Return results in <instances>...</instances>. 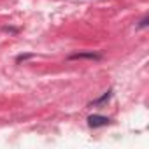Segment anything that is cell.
<instances>
[{
	"instance_id": "obj_1",
	"label": "cell",
	"mask_w": 149,
	"mask_h": 149,
	"mask_svg": "<svg viewBox=\"0 0 149 149\" xmlns=\"http://www.w3.org/2000/svg\"><path fill=\"white\" fill-rule=\"evenodd\" d=\"M111 123V119L107 116H102V114H93L88 118V125L91 128H100V126H107Z\"/></svg>"
},
{
	"instance_id": "obj_2",
	"label": "cell",
	"mask_w": 149,
	"mask_h": 149,
	"mask_svg": "<svg viewBox=\"0 0 149 149\" xmlns=\"http://www.w3.org/2000/svg\"><path fill=\"white\" fill-rule=\"evenodd\" d=\"M68 60H102V54L100 53H93V51H84V53L70 54Z\"/></svg>"
},
{
	"instance_id": "obj_3",
	"label": "cell",
	"mask_w": 149,
	"mask_h": 149,
	"mask_svg": "<svg viewBox=\"0 0 149 149\" xmlns=\"http://www.w3.org/2000/svg\"><path fill=\"white\" fill-rule=\"evenodd\" d=\"M111 97H112V90H107L100 98H97V100H93L91 104H90V107H97V105H105L109 100H111Z\"/></svg>"
},
{
	"instance_id": "obj_4",
	"label": "cell",
	"mask_w": 149,
	"mask_h": 149,
	"mask_svg": "<svg viewBox=\"0 0 149 149\" xmlns=\"http://www.w3.org/2000/svg\"><path fill=\"white\" fill-rule=\"evenodd\" d=\"M32 56H33L32 53H25V54H19V56L16 58V61H18V63H21V61H25V60H28V58H32Z\"/></svg>"
},
{
	"instance_id": "obj_5",
	"label": "cell",
	"mask_w": 149,
	"mask_h": 149,
	"mask_svg": "<svg viewBox=\"0 0 149 149\" xmlns=\"http://www.w3.org/2000/svg\"><path fill=\"white\" fill-rule=\"evenodd\" d=\"M147 25H149V18L146 16V18H142V19H140V23H139V28H146Z\"/></svg>"
}]
</instances>
